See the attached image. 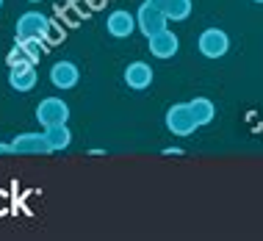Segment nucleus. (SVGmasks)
<instances>
[{
	"label": "nucleus",
	"mask_w": 263,
	"mask_h": 241,
	"mask_svg": "<svg viewBox=\"0 0 263 241\" xmlns=\"http://www.w3.org/2000/svg\"><path fill=\"white\" fill-rule=\"evenodd\" d=\"M50 17L42 11H25L17 17V25H14V39H45L50 33Z\"/></svg>",
	"instance_id": "obj_1"
},
{
	"label": "nucleus",
	"mask_w": 263,
	"mask_h": 241,
	"mask_svg": "<svg viewBox=\"0 0 263 241\" xmlns=\"http://www.w3.org/2000/svg\"><path fill=\"white\" fill-rule=\"evenodd\" d=\"M166 127L172 136H191L197 131V119L191 114V105L189 103H175L172 108L166 111Z\"/></svg>",
	"instance_id": "obj_2"
},
{
	"label": "nucleus",
	"mask_w": 263,
	"mask_h": 241,
	"mask_svg": "<svg viewBox=\"0 0 263 241\" xmlns=\"http://www.w3.org/2000/svg\"><path fill=\"white\" fill-rule=\"evenodd\" d=\"M197 50H200L205 59H222L230 50V36L222 31V28H205L197 39Z\"/></svg>",
	"instance_id": "obj_3"
},
{
	"label": "nucleus",
	"mask_w": 263,
	"mask_h": 241,
	"mask_svg": "<svg viewBox=\"0 0 263 241\" xmlns=\"http://www.w3.org/2000/svg\"><path fill=\"white\" fill-rule=\"evenodd\" d=\"M36 119L42 127H53V125H67L69 119V105L61 97H45L36 105Z\"/></svg>",
	"instance_id": "obj_4"
},
{
	"label": "nucleus",
	"mask_w": 263,
	"mask_h": 241,
	"mask_svg": "<svg viewBox=\"0 0 263 241\" xmlns=\"http://www.w3.org/2000/svg\"><path fill=\"white\" fill-rule=\"evenodd\" d=\"M14 155H50V141H47L45 131H28L11 139Z\"/></svg>",
	"instance_id": "obj_5"
},
{
	"label": "nucleus",
	"mask_w": 263,
	"mask_h": 241,
	"mask_svg": "<svg viewBox=\"0 0 263 241\" xmlns=\"http://www.w3.org/2000/svg\"><path fill=\"white\" fill-rule=\"evenodd\" d=\"M166 14L161 11V6H155L153 0H144V3L139 6V11H136V25H139V31L144 33V36H153V33H158L166 28Z\"/></svg>",
	"instance_id": "obj_6"
},
{
	"label": "nucleus",
	"mask_w": 263,
	"mask_h": 241,
	"mask_svg": "<svg viewBox=\"0 0 263 241\" xmlns=\"http://www.w3.org/2000/svg\"><path fill=\"white\" fill-rule=\"evenodd\" d=\"M147 45H150V53L161 61L172 59V55H177V50H180V39H177V33L169 31V28H163V31L147 36Z\"/></svg>",
	"instance_id": "obj_7"
},
{
	"label": "nucleus",
	"mask_w": 263,
	"mask_h": 241,
	"mask_svg": "<svg viewBox=\"0 0 263 241\" xmlns=\"http://www.w3.org/2000/svg\"><path fill=\"white\" fill-rule=\"evenodd\" d=\"M105 31H108L114 39H127L133 31H139L136 14H130V11H125V9L111 11L108 20H105Z\"/></svg>",
	"instance_id": "obj_8"
},
{
	"label": "nucleus",
	"mask_w": 263,
	"mask_h": 241,
	"mask_svg": "<svg viewBox=\"0 0 263 241\" xmlns=\"http://www.w3.org/2000/svg\"><path fill=\"white\" fill-rule=\"evenodd\" d=\"M122 78H125L127 89L141 91V89H150V83H153V78H155V69L147 61H133V64H127V67H125V75Z\"/></svg>",
	"instance_id": "obj_9"
},
{
	"label": "nucleus",
	"mask_w": 263,
	"mask_h": 241,
	"mask_svg": "<svg viewBox=\"0 0 263 241\" xmlns=\"http://www.w3.org/2000/svg\"><path fill=\"white\" fill-rule=\"evenodd\" d=\"M39 81V72H36V64H20V67H9V86L20 95L31 91Z\"/></svg>",
	"instance_id": "obj_10"
},
{
	"label": "nucleus",
	"mask_w": 263,
	"mask_h": 241,
	"mask_svg": "<svg viewBox=\"0 0 263 241\" xmlns=\"http://www.w3.org/2000/svg\"><path fill=\"white\" fill-rule=\"evenodd\" d=\"M78 81H81V72L72 61H55L50 67V83L55 89L67 91V89H75Z\"/></svg>",
	"instance_id": "obj_11"
},
{
	"label": "nucleus",
	"mask_w": 263,
	"mask_h": 241,
	"mask_svg": "<svg viewBox=\"0 0 263 241\" xmlns=\"http://www.w3.org/2000/svg\"><path fill=\"white\" fill-rule=\"evenodd\" d=\"M155 6H161V11L166 14V20H172V23H180V20H189L191 14V0H153Z\"/></svg>",
	"instance_id": "obj_12"
},
{
	"label": "nucleus",
	"mask_w": 263,
	"mask_h": 241,
	"mask_svg": "<svg viewBox=\"0 0 263 241\" xmlns=\"http://www.w3.org/2000/svg\"><path fill=\"white\" fill-rule=\"evenodd\" d=\"M45 136L50 141V150L53 153H61L72 144V131L67 125H53V127H45Z\"/></svg>",
	"instance_id": "obj_13"
},
{
	"label": "nucleus",
	"mask_w": 263,
	"mask_h": 241,
	"mask_svg": "<svg viewBox=\"0 0 263 241\" xmlns=\"http://www.w3.org/2000/svg\"><path fill=\"white\" fill-rule=\"evenodd\" d=\"M189 105H191V114H194V119H197V125H200V127L211 125L213 117H216V105H213L208 97H194Z\"/></svg>",
	"instance_id": "obj_14"
},
{
	"label": "nucleus",
	"mask_w": 263,
	"mask_h": 241,
	"mask_svg": "<svg viewBox=\"0 0 263 241\" xmlns=\"http://www.w3.org/2000/svg\"><path fill=\"white\" fill-rule=\"evenodd\" d=\"M6 61H9V67H20V64H36L39 59L28 50L20 39H14V47L9 50V59H6Z\"/></svg>",
	"instance_id": "obj_15"
},
{
	"label": "nucleus",
	"mask_w": 263,
	"mask_h": 241,
	"mask_svg": "<svg viewBox=\"0 0 263 241\" xmlns=\"http://www.w3.org/2000/svg\"><path fill=\"white\" fill-rule=\"evenodd\" d=\"M0 155H14V147H11V141H0Z\"/></svg>",
	"instance_id": "obj_16"
},
{
	"label": "nucleus",
	"mask_w": 263,
	"mask_h": 241,
	"mask_svg": "<svg viewBox=\"0 0 263 241\" xmlns=\"http://www.w3.org/2000/svg\"><path fill=\"white\" fill-rule=\"evenodd\" d=\"M163 153H166V155H183V150H180V147H166Z\"/></svg>",
	"instance_id": "obj_17"
},
{
	"label": "nucleus",
	"mask_w": 263,
	"mask_h": 241,
	"mask_svg": "<svg viewBox=\"0 0 263 241\" xmlns=\"http://www.w3.org/2000/svg\"><path fill=\"white\" fill-rule=\"evenodd\" d=\"M28 3H42V0H28Z\"/></svg>",
	"instance_id": "obj_18"
},
{
	"label": "nucleus",
	"mask_w": 263,
	"mask_h": 241,
	"mask_svg": "<svg viewBox=\"0 0 263 241\" xmlns=\"http://www.w3.org/2000/svg\"><path fill=\"white\" fill-rule=\"evenodd\" d=\"M0 9H3V0H0Z\"/></svg>",
	"instance_id": "obj_19"
},
{
	"label": "nucleus",
	"mask_w": 263,
	"mask_h": 241,
	"mask_svg": "<svg viewBox=\"0 0 263 241\" xmlns=\"http://www.w3.org/2000/svg\"><path fill=\"white\" fill-rule=\"evenodd\" d=\"M255 3H263V0H255Z\"/></svg>",
	"instance_id": "obj_20"
}]
</instances>
